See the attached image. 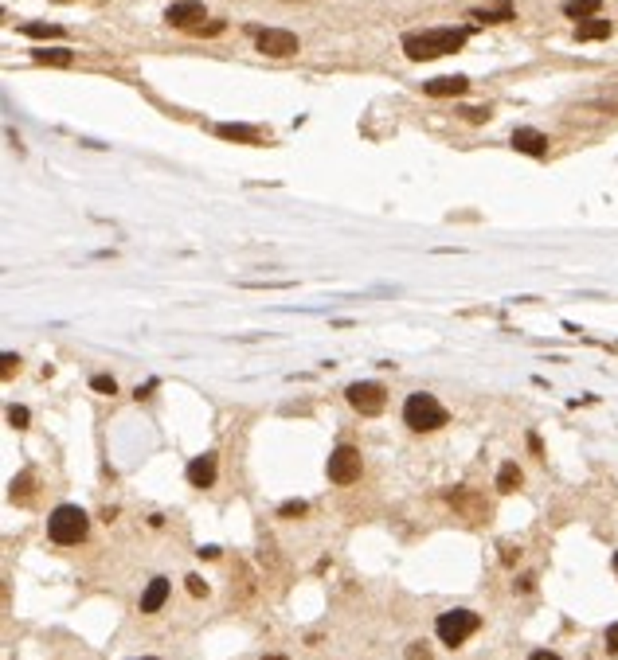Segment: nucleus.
<instances>
[{
    "instance_id": "obj_21",
    "label": "nucleus",
    "mask_w": 618,
    "mask_h": 660,
    "mask_svg": "<svg viewBox=\"0 0 618 660\" xmlns=\"http://www.w3.org/2000/svg\"><path fill=\"white\" fill-rule=\"evenodd\" d=\"M407 660H430L427 640H411V645H407Z\"/></svg>"
},
{
    "instance_id": "obj_23",
    "label": "nucleus",
    "mask_w": 618,
    "mask_h": 660,
    "mask_svg": "<svg viewBox=\"0 0 618 660\" xmlns=\"http://www.w3.org/2000/svg\"><path fill=\"white\" fill-rule=\"evenodd\" d=\"M278 516H306V500H286L278 508Z\"/></svg>"
},
{
    "instance_id": "obj_18",
    "label": "nucleus",
    "mask_w": 618,
    "mask_h": 660,
    "mask_svg": "<svg viewBox=\"0 0 618 660\" xmlns=\"http://www.w3.org/2000/svg\"><path fill=\"white\" fill-rule=\"evenodd\" d=\"M20 31H24V36H31V40H59V36H63L59 24H40V20L20 24Z\"/></svg>"
},
{
    "instance_id": "obj_11",
    "label": "nucleus",
    "mask_w": 618,
    "mask_h": 660,
    "mask_svg": "<svg viewBox=\"0 0 618 660\" xmlns=\"http://www.w3.org/2000/svg\"><path fill=\"white\" fill-rule=\"evenodd\" d=\"M188 484L192 489H211L216 484V454H199L188 461Z\"/></svg>"
},
{
    "instance_id": "obj_5",
    "label": "nucleus",
    "mask_w": 618,
    "mask_h": 660,
    "mask_svg": "<svg viewBox=\"0 0 618 660\" xmlns=\"http://www.w3.org/2000/svg\"><path fill=\"white\" fill-rule=\"evenodd\" d=\"M360 469H364V461H360V450H352V445H337L329 454V465H325V473H329L333 484L360 481Z\"/></svg>"
},
{
    "instance_id": "obj_15",
    "label": "nucleus",
    "mask_w": 618,
    "mask_h": 660,
    "mask_svg": "<svg viewBox=\"0 0 618 660\" xmlns=\"http://www.w3.org/2000/svg\"><path fill=\"white\" fill-rule=\"evenodd\" d=\"M610 36V20H598V16H591V20L575 24V40L579 43H591V40H607Z\"/></svg>"
},
{
    "instance_id": "obj_12",
    "label": "nucleus",
    "mask_w": 618,
    "mask_h": 660,
    "mask_svg": "<svg viewBox=\"0 0 618 660\" xmlns=\"http://www.w3.org/2000/svg\"><path fill=\"white\" fill-rule=\"evenodd\" d=\"M169 578L165 574H157V578H149V586H145V594H141V613H160V606L169 601Z\"/></svg>"
},
{
    "instance_id": "obj_29",
    "label": "nucleus",
    "mask_w": 618,
    "mask_h": 660,
    "mask_svg": "<svg viewBox=\"0 0 618 660\" xmlns=\"http://www.w3.org/2000/svg\"><path fill=\"white\" fill-rule=\"evenodd\" d=\"M529 660H564V657H556V652H548V649H536Z\"/></svg>"
},
{
    "instance_id": "obj_8",
    "label": "nucleus",
    "mask_w": 618,
    "mask_h": 660,
    "mask_svg": "<svg viewBox=\"0 0 618 660\" xmlns=\"http://www.w3.org/2000/svg\"><path fill=\"white\" fill-rule=\"evenodd\" d=\"M199 20H208V8L199 0H176L165 8V24H172V28H196Z\"/></svg>"
},
{
    "instance_id": "obj_25",
    "label": "nucleus",
    "mask_w": 618,
    "mask_h": 660,
    "mask_svg": "<svg viewBox=\"0 0 618 660\" xmlns=\"http://www.w3.org/2000/svg\"><path fill=\"white\" fill-rule=\"evenodd\" d=\"M192 31H196V36H220V31H223V20H211V24H196V28H192Z\"/></svg>"
},
{
    "instance_id": "obj_13",
    "label": "nucleus",
    "mask_w": 618,
    "mask_h": 660,
    "mask_svg": "<svg viewBox=\"0 0 618 660\" xmlns=\"http://www.w3.org/2000/svg\"><path fill=\"white\" fill-rule=\"evenodd\" d=\"M469 20H481V24H508L517 20V8L508 0H493V4H481V8L469 12Z\"/></svg>"
},
{
    "instance_id": "obj_20",
    "label": "nucleus",
    "mask_w": 618,
    "mask_h": 660,
    "mask_svg": "<svg viewBox=\"0 0 618 660\" xmlns=\"http://www.w3.org/2000/svg\"><path fill=\"white\" fill-rule=\"evenodd\" d=\"M90 387H94L98 394H118V383H114V375H94V379H90Z\"/></svg>"
},
{
    "instance_id": "obj_32",
    "label": "nucleus",
    "mask_w": 618,
    "mask_h": 660,
    "mask_svg": "<svg viewBox=\"0 0 618 660\" xmlns=\"http://www.w3.org/2000/svg\"><path fill=\"white\" fill-rule=\"evenodd\" d=\"M141 660H157V657H141Z\"/></svg>"
},
{
    "instance_id": "obj_24",
    "label": "nucleus",
    "mask_w": 618,
    "mask_h": 660,
    "mask_svg": "<svg viewBox=\"0 0 618 660\" xmlns=\"http://www.w3.org/2000/svg\"><path fill=\"white\" fill-rule=\"evenodd\" d=\"M28 418H31V414L24 410V406H8V422L12 426H28Z\"/></svg>"
},
{
    "instance_id": "obj_14",
    "label": "nucleus",
    "mask_w": 618,
    "mask_h": 660,
    "mask_svg": "<svg viewBox=\"0 0 618 660\" xmlns=\"http://www.w3.org/2000/svg\"><path fill=\"white\" fill-rule=\"evenodd\" d=\"M598 8H603V0H564V16L575 24L591 20V16H598Z\"/></svg>"
},
{
    "instance_id": "obj_10",
    "label": "nucleus",
    "mask_w": 618,
    "mask_h": 660,
    "mask_svg": "<svg viewBox=\"0 0 618 660\" xmlns=\"http://www.w3.org/2000/svg\"><path fill=\"white\" fill-rule=\"evenodd\" d=\"M513 148L525 153V157H544V153H548V137H544L540 129L520 125V129H513Z\"/></svg>"
},
{
    "instance_id": "obj_22",
    "label": "nucleus",
    "mask_w": 618,
    "mask_h": 660,
    "mask_svg": "<svg viewBox=\"0 0 618 660\" xmlns=\"http://www.w3.org/2000/svg\"><path fill=\"white\" fill-rule=\"evenodd\" d=\"M184 582H188V594H192V598H204V594H208V582L199 578V574H188Z\"/></svg>"
},
{
    "instance_id": "obj_3",
    "label": "nucleus",
    "mask_w": 618,
    "mask_h": 660,
    "mask_svg": "<svg viewBox=\"0 0 618 660\" xmlns=\"http://www.w3.org/2000/svg\"><path fill=\"white\" fill-rule=\"evenodd\" d=\"M86 528H90V520L79 504H59V508L47 516V535H51V543H59V547L82 543L86 539Z\"/></svg>"
},
{
    "instance_id": "obj_19",
    "label": "nucleus",
    "mask_w": 618,
    "mask_h": 660,
    "mask_svg": "<svg viewBox=\"0 0 618 660\" xmlns=\"http://www.w3.org/2000/svg\"><path fill=\"white\" fill-rule=\"evenodd\" d=\"M497 489H501V493H517V489H520V469L513 461L497 469Z\"/></svg>"
},
{
    "instance_id": "obj_16",
    "label": "nucleus",
    "mask_w": 618,
    "mask_h": 660,
    "mask_svg": "<svg viewBox=\"0 0 618 660\" xmlns=\"http://www.w3.org/2000/svg\"><path fill=\"white\" fill-rule=\"evenodd\" d=\"M216 133H220L223 141H243V145H255V141H259V129H250V125H231V121L216 125Z\"/></svg>"
},
{
    "instance_id": "obj_28",
    "label": "nucleus",
    "mask_w": 618,
    "mask_h": 660,
    "mask_svg": "<svg viewBox=\"0 0 618 660\" xmlns=\"http://www.w3.org/2000/svg\"><path fill=\"white\" fill-rule=\"evenodd\" d=\"M607 649H610V652H618V621L607 629Z\"/></svg>"
},
{
    "instance_id": "obj_17",
    "label": "nucleus",
    "mask_w": 618,
    "mask_h": 660,
    "mask_svg": "<svg viewBox=\"0 0 618 660\" xmlns=\"http://www.w3.org/2000/svg\"><path fill=\"white\" fill-rule=\"evenodd\" d=\"M31 59H36V63H47V67H67L75 55H70L67 47H40V51H31Z\"/></svg>"
},
{
    "instance_id": "obj_2",
    "label": "nucleus",
    "mask_w": 618,
    "mask_h": 660,
    "mask_svg": "<svg viewBox=\"0 0 618 660\" xmlns=\"http://www.w3.org/2000/svg\"><path fill=\"white\" fill-rule=\"evenodd\" d=\"M446 406L435 399V394H427V391H415V394H407V403H403V426L407 430H415V433H430V430H439V426H446Z\"/></svg>"
},
{
    "instance_id": "obj_6",
    "label": "nucleus",
    "mask_w": 618,
    "mask_h": 660,
    "mask_svg": "<svg viewBox=\"0 0 618 660\" xmlns=\"http://www.w3.org/2000/svg\"><path fill=\"white\" fill-rule=\"evenodd\" d=\"M255 43H259L262 55H270V59H289V55H298V36L286 28H262L255 31Z\"/></svg>"
},
{
    "instance_id": "obj_1",
    "label": "nucleus",
    "mask_w": 618,
    "mask_h": 660,
    "mask_svg": "<svg viewBox=\"0 0 618 660\" xmlns=\"http://www.w3.org/2000/svg\"><path fill=\"white\" fill-rule=\"evenodd\" d=\"M469 40L466 28H427V31H411L403 36V55L411 63H427L439 59V55H450V51H462Z\"/></svg>"
},
{
    "instance_id": "obj_9",
    "label": "nucleus",
    "mask_w": 618,
    "mask_h": 660,
    "mask_svg": "<svg viewBox=\"0 0 618 660\" xmlns=\"http://www.w3.org/2000/svg\"><path fill=\"white\" fill-rule=\"evenodd\" d=\"M466 90H469V79H462V75H442V79L423 82V94H430V98H462Z\"/></svg>"
},
{
    "instance_id": "obj_27",
    "label": "nucleus",
    "mask_w": 618,
    "mask_h": 660,
    "mask_svg": "<svg viewBox=\"0 0 618 660\" xmlns=\"http://www.w3.org/2000/svg\"><path fill=\"white\" fill-rule=\"evenodd\" d=\"M16 367H20V360H16L12 352H4V379H8V375L16 371Z\"/></svg>"
},
{
    "instance_id": "obj_26",
    "label": "nucleus",
    "mask_w": 618,
    "mask_h": 660,
    "mask_svg": "<svg viewBox=\"0 0 618 660\" xmlns=\"http://www.w3.org/2000/svg\"><path fill=\"white\" fill-rule=\"evenodd\" d=\"M469 121H489V106H474V109H462Z\"/></svg>"
},
{
    "instance_id": "obj_7",
    "label": "nucleus",
    "mask_w": 618,
    "mask_h": 660,
    "mask_svg": "<svg viewBox=\"0 0 618 660\" xmlns=\"http://www.w3.org/2000/svg\"><path fill=\"white\" fill-rule=\"evenodd\" d=\"M345 399H349V406L352 410H360V414H379L384 406H388V391L379 383H349V391H345Z\"/></svg>"
},
{
    "instance_id": "obj_4",
    "label": "nucleus",
    "mask_w": 618,
    "mask_h": 660,
    "mask_svg": "<svg viewBox=\"0 0 618 660\" xmlns=\"http://www.w3.org/2000/svg\"><path fill=\"white\" fill-rule=\"evenodd\" d=\"M481 625V617L474 610H446L439 613V621H435V633H439V640L446 645V649H458L466 637H474Z\"/></svg>"
},
{
    "instance_id": "obj_30",
    "label": "nucleus",
    "mask_w": 618,
    "mask_h": 660,
    "mask_svg": "<svg viewBox=\"0 0 618 660\" xmlns=\"http://www.w3.org/2000/svg\"><path fill=\"white\" fill-rule=\"evenodd\" d=\"M262 660H286V657H262Z\"/></svg>"
},
{
    "instance_id": "obj_31",
    "label": "nucleus",
    "mask_w": 618,
    "mask_h": 660,
    "mask_svg": "<svg viewBox=\"0 0 618 660\" xmlns=\"http://www.w3.org/2000/svg\"><path fill=\"white\" fill-rule=\"evenodd\" d=\"M615 574H618V551H615Z\"/></svg>"
}]
</instances>
